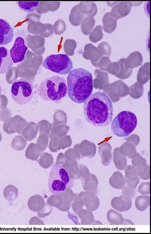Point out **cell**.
Segmentation results:
<instances>
[{"label": "cell", "instance_id": "6da1fadb", "mask_svg": "<svg viewBox=\"0 0 151 234\" xmlns=\"http://www.w3.org/2000/svg\"><path fill=\"white\" fill-rule=\"evenodd\" d=\"M83 112L87 122L96 127H106L112 122L113 107L112 102L106 94L98 91L84 102Z\"/></svg>", "mask_w": 151, "mask_h": 234}, {"label": "cell", "instance_id": "7a4b0ae2", "mask_svg": "<svg viewBox=\"0 0 151 234\" xmlns=\"http://www.w3.org/2000/svg\"><path fill=\"white\" fill-rule=\"evenodd\" d=\"M67 94L73 102L81 104L91 95L93 89L92 74L88 71L79 68L74 69L67 77Z\"/></svg>", "mask_w": 151, "mask_h": 234}, {"label": "cell", "instance_id": "3957f363", "mask_svg": "<svg viewBox=\"0 0 151 234\" xmlns=\"http://www.w3.org/2000/svg\"><path fill=\"white\" fill-rule=\"evenodd\" d=\"M38 93L43 100L59 103L67 94L66 81L58 76L48 77L40 84L38 89Z\"/></svg>", "mask_w": 151, "mask_h": 234}, {"label": "cell", "instance_id": "277c9868", "mask_svg": "<svg viewBox=\"0 0 151 234\" xmlns=\"http://www.w3.org/2000/svg\"><path fill=\"white\" fill-rule=\"evenodd\" d=\"M74 184L65 169L55 163L50 172L48 181V189L51 193L54 195L61 194L67 189L72 187Z\"/></svg>", "mask_w": 151, "mask_h": 234}, {"label": "cell", "instance_id": "5b68a950", "mask_svg": "<svg viewBox=\"0 0 151 234\" xmlns=\"http://www.w3.org/2000/svg\"><path fill=\"white\" fill-rule=\"evenodd\" d=\"M137 124V118L134 113L129 111H123L117 115L112 121L111 130L116 136L126 137L132 133Z\"/></svg>", "mask_w": 151, "mask_h": 234}, {"label": "cell", "instance_id": "8992f818", "mask_svg": "<svg viewBox=\"0 0 151 234\" xmlns=\"http://www.w3.org/2000/svg\"><path fill=\"white\" fill-rule=\"evenodd\" d=\"M42 65L45 68L61 75L69 73L73 68L70 58L64 54L49 55L44 60Z\"/></svg>", "mask_w": 151, "mask_h": 234}, {"label": "cell", "instance_id": "52a82bcc", "mask_svg": "<svg viewBox=\"0 0 151 234\" xmlns=\"http://www.w3.org/2000/svg\"><path fill=\"white\" fill-rule=\"evenodd\" d=\"M11 93L12 97L15 102L20 105L25 104L30 102L33 97V85L28 80L18 79L12 84Z\"/></svg>", "mask_w": 151, "mask_h": 234}, {"label": "cell", "instance_id": "ba28073f", "mask_svg": "<svg viewBox=\"0 0 151 234\" xmlns=\"http://www.w3.org/2000/svg\"><path fill=\"white\" fill-rule=\"evenodd\" d=\"M28 48L25 44L24 41L21 37H17L12 47L10 50V54L12 61L16 63L22 61Z\"/></svg>", "mask_w": 151, "mask_h": 234}, {"label": "cell", "instance_id": "9c48e42d", "mask_svg": "<svg viewBox=\"0 0 151 234\" xmlns=\"http://www.w3.org/2000/svg\"><path fill=\"white\" fill-rule=\"evenodd\" d=\"M14 35L13 30L9 23L0 19V45H6L10 42Z\"/></svg>", "mask_w": 151, "mask_h": 234}, {"label": "cell", "instance_id": "30bf717a", "mask_svg": "<svg viewBox=\"0 0 151 234\" xmlns=\"http://www.w3.org/2000/svg\"><path fill=\"white\" fill-rule=\"evenodd\" d=\"M132 6L131 2H119L112 8L110 13L113 17L117 20L127 16L130 12Z\"/></svg>", "mask_w": 151, "mask_h": 234}, {"label": "cell", "instance_id": "8fae6325", "mask_svg": "<svg viewBox=\"0 0 151 234\" xmlns=\"http://www.w3.org/2000/svg\"><path fill=\"white\" fill-rule=\"evenodd\" d=\"M111 204L114 209L120 212L129 210L132 205V199L122 195L113 197L111 201Z\"/></svg>", "mask_w": 151, "mask_h": 234}, {"label": "cell", "instance_id": "7c38bea8", "mask_svg": "<svg viewBox=\"0 0 151 234\" xmlns=\"http://www.w3.org/2000/svg\"><path fill=\"white\" fill-rule=\"evenodd\" d=\"M12 61L8 49L0 47V74H4L12 66Z\"/></svg>", "mask_w": 151, "mask_h": 234}, {"label": "cell", "instance_id": "4fadbf2b", "mask_svg": "<svg viewBox=\"0 0 151 234\" xmlns=\"http://www.w3.org/2000/svg\"><path fill=\"white\" fill-rule=\"evenodd\" d=\"M78 8L83 14L88 17H93L96 14L97 9L94 1H82L79 4Z\"/></svg>", "mask_w": 151, "mask_h": 234}, {"label": "cell", "instance_id": "5bb4252c", "mask_svg": "<svg viewBox=\"0 0 151 234\" xmlns=\"http://www.w3.org/2000/svg\"><path fill=\"white\" fill-rule=\"evenodd\" d=\"M102 21V29L106 32L111 33L116 29L117 20L111 15L110 12L106 13L104 14Z\"/></svg>", "mask_w": 151, "mask_h": 234}, {"label": "cell", "instance_id": "9a60e30c", "mask_svg": "<svg viewBox=\"0 0 151 234\" xmlns=\"http://www.w3.org/2000/svg\"><path fill=\"white\" fill-rule=\"evenodd\" d=\"M109 183L113 188L117 189H122L126 185V180L120 173L116 172L110 178Z\"/></svg>", "mask_w": 151, "mask_h": 234}, {"label": "cell", "instance_id": "2e32d148", "mask_svg": "<svg viewBox=\"0 0 151 234\" xmlns=\"http://www.w3.org/2000/svg\"><path fill=\"white\" fill-rule=\"evenodd\" d=\"M106 218L108 222L112 225H122L124 219L121 214L112 209L107 212Z\"/></svg>", "mask_w": 151, "mask_h": 234}, {"label": "cell", "instance_id": "e0dca14e", "mask_svg": "<svg viewBox=\"0 0 151 234\" xmlns=\"http://www.w3.org/2000/svg\"><path fill=\"white\" fill-rule=\"evenodd\" d=\"M135 205L139 211H144L150 205V197L147 195L138 196L135 199Z\"/></svg>", "mask_w": 151, "mask_h": 234}, {"label": "cell", "instance_id": "ac0fdd59", "mask_svg": "<svg viewBox=\"0 0 151 234\" xmlns=\"http://www.w3.org/2000/svg\"><path fill=\"white\" fill-rule=\"evenodd\" d=\"M16 3L21 10L27 12L35 11L40 4L38 1H17Z\"/></svg>", "mask_w": 151, "mask_h": 234}, {"label": "cell", "instance_id": "d6986e66", "mask_svg": "<svg viewBox=\"0 0 151 234\" xmlns=\"http://www.w3.org/2000/svg\"><path fill=\"white\" fill-rule=\"evenodd\" d=\"M84 15L80 11L78 5H77L75 6L72 9L69 15V20L72 24L75 20L73 25L78 26L80 24Z\"/></svg>", "mask_w": 151, "mask_h": 234}, {"label": "cell", "instance_id": "ffe728a7", "mask_svg": "<svg viewBox=\"0 0 151 234\" xmlns=\"http://www.w3.org/2000/svg\"><path fill=\"white\" fill-rule=\"evenodd\" d=\"M95 24V19L92 17H85L83 20L81 30L85 35H88L92 31Z\"/></svg>", "mask_w": 151, "mask_h": 234}, {"label": "cell", "instance_id": "44dd1931", "mask_svg": "<svg viewBox=\"0 0 151 234\" xmlns=\"http://www.w3.org/2000/svg\"><path fill=\"white\" fill-rule=\"evenodd\" d=\"M87 194L86 204L88 208L92 211L96 210L99 206V199L97 195L93 193L90 192Z\"/></svg>", "mask_w": 151, "mask_h": 234}, {"label": "cell", "instance_id": "7402d4cb", "mask_svg": "<svg viewBox=\"0 0 151 234\" xmlns=\"http://www.w3.org/2000/svg\"><path fill=\"white\" fill-rule=\"evenodd\" d=\"M102 26L99 25L96 26L90 33L89 36L90 41L96 43L101 40L103 37Z\"/></svg>", "mask_w": 151, "mask_h": 234}, {"label": "cell", "instance_id": "603a6c76", "mask_svg": "<svg viewBox=\"0 0 151 234\" xmlns=\"http://www.w3.org/2000/svg\"><path fill=\"white\" fill-rule=\"evenodd\" d=\"M83 54L86 56L98 58L101 56L98 48L91 43L86 45L84 48Z\"/></svg>", "mask_w": 151, "mask_h": 234}, {"label": "cell", "instance_id": "cb8c5ba5", "mask_svg": "<svg viewBox=\"0 0 151 234\" xmlns=\"http://www.w3.org/2000/svg\"><path fill=\"white\" fill-rule=\"evenodd\" d=\"M27 144L26 141L21 135L15 137L12 139L11 146L14 149L18 151L23 150Z\"/></svg>", "mask_w": 151, "mask_h": 234}, {"label": "cell", "instance_id": "d4e9b609", "mask_svg": "<svg viewBox=\"0 0 151 234\" xmlns=\"http://www.w3.org/2000/svg\"><path fill=\"white\" fill-rule=\"evenodd\" d=\"M98 181L97 178L94 176H92L90 181L86 186V189L90 192L97 195L99 192L98 188Z\"/></svg>", "mask_w": 151, "mask_h": 234}, {"label": "cell", "instance_id": "484cf974", "mask_svg": "<svg viewBox=\"0 0 151 234\" xmlns=\"http://www.w3.org/2000/svg\"><path fill=\"white\" fill-rule=\"evenodd\" d=\"M101 55L110 56L111 53V48L107 42H102L99 43L97 47Z\"/></svg>", "mask_w": 151, "mask_h": 234}, {"label": "cell", "instance_id": "4316f807", "mask_svg": "<svg viewBox=\"0 0 151 234\" xmlns=\"http://www.w3.org/2000/svg\"><path fill=\"white\" fill-rule=\"evenodd\" d=\"M122 190V194L127 197L131 199L134 198L137 193L136 188H131L126 185Z\"/></svg>", "mask_w": 151, "mask_h": 234}, {"label": "cell", "instance_id": "83f0119b", "mask_svg": "<svg viewBox=\"0 0 151 234\" xmlns=\"http://www.w3.org/2000/svg\"><path fill=\"white\" fill-rule=\"evenodd\" d=\"M16 125L14 121L5 122L3 125V129L4 131L8 134H12L16 133L15 128Z\"/></svg>", "mask_w": 151, "mask_h": 234}, {"label": "cell", "instance_id": "f1b7e54d", "mask_svg": "<svg viewBox=\"0 0 151 234\" xmlns=\"http://www.w3.org/2000/svg\"><path fill=\"white\" fill-rule=\"evenodd\" d=\"M54 33L55 34L59 35L63 33L66 29V25L62 20H58L54 25Z\"/></svg>", "mask_w": 151, "mask_h": 234}, {"label": "cell", "instance_id": "f546056e", "mask_svg": "<svg viewBox=\"0 0 151 234\" xmlns=\"http://www.w3.org/2000/svg\"><path fill=\"white\" fill-rule=\"evenodd\" d=\"M138 192L142 195H146L150 194V182H142L139 186Z\"/></svg>", "mask_w": 151, "mask_h": 234}, {"label": "cell", "instance_id": "4dcf8cb0", "mask_svg": "<svg viewBox=\"0 0 151 234\" xmlns=\"http://www.w3.org/2000/svg\"><path fill=\"white\" fill-rule=\"evenodd\" d=\"M74 40H71L70 44V40L68 39L66 40L64 45V50L66 53L67 52H72L73 53L74 50L76 46V41L72 44Z\"/></svg>", "mask_w": 151, "mask_h": 234}, {"label": "cell", "instance_id": "1f68e13d", "mask_svg": "<svg viewBox=\"0 0 151 234\" xmlns=\"http://www.w3.org/2000/svg\"><path fill=\"white\" fill-rule=\"evenodd\" d=\"M126 185L129 187L134 189L136 188L140 181L139 178H138L134 182L130 181L126 179Z\"/></svg>", "mask_w": 151, "mask_h": 234}, {"label": "cell", "instance_id": "d6a6232c", "mask_svg": "<svg viewBox=\"0 0 151 234\" xmlns=\"http://www.w3.org/2000/svg\"><path fill=\"white\" fill-rule=\"evenodd\" d=\"M134 224L131 220L126 219H124V222L123 223L122 225H134Z\"/></svg>", "mask_w": 151, "mask_h": 234}, {"label": "cell", "instance_id": "836d02e7", "mask_svg": "<svg viewBox=\"0 0 151 234\" xmlns=\"http://www.w3.org/2000/svg\"><path fill=\"white\" fill-rule=\"evenodd\" d=\"M93 225H102V224L100 221L95 220Z\"/></svg>", "mask_w": 151, "mask_h": 234}, {"label": "cell", "instance_id": "e575fe53", "mask_svg": "<svg viewBox=\"0 0 151 234\" xmlns=\"http://www.w3.org/2000/svg\"><path fill=\"white\" fill-rule=\"evenodd\" d=\"M2 138V134H1V132H0V142H1V140Z\"/></svg>", "mask_w": 151, "mask_h": 234}]
</instances>
